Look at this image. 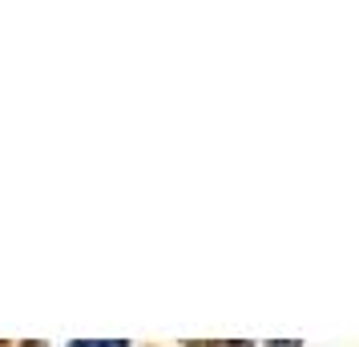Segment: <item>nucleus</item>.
I'll use <instances>...</instances> for the list:
<instances>
[{"label":"nucleus","mask_w":359,"mask_h":347,"mask_svg":"<svg viewBox=\"0 0 359 347\" xmlns=\"http://www.w3.org/2000/svg\"><path fill=\"white\" fill-rule=\"evenodd\" d=\"M73 347H130L121 339H85V343H73Z\"/></svg>","instance_id":"nucleus-1"}]
</instances>
